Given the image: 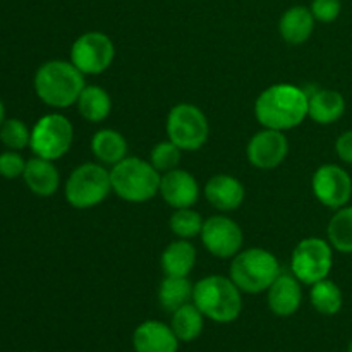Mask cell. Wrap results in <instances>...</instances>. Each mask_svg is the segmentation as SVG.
Wrapping results in <instances>:
<instances>
[{
	"label": "cell",
	"mask_w": 352,
	"mask_h": 352,
	"mask_svg": "<svg viewBox=\"0 0 352 352\" xmlns=\"http://www.w3.org/2000/svg\"><path fill=\"white\" fill-rule=\"evenodd\" d=\"M254 116L267 129H292L308 116V95L294 85H274L256 98Z\"/></svg>",
	"instance_id": "obj_1"
},
{
	"label": "cell",
	"mask_w": 352,
	"mask_h": 352,
	"mask_svg": "<svg viewBox=\"0 0 352 352\" xmlns=\"http://www.w3.org/2000/svg\"><path fill=\"white\" fill-rule=\"evenodd\" d=\"M85 86V74L72 62H45L34 76V91L38 98L55 109L74 105Z\"/></svg>",
	"instance_id": "obj_2"
},
{
	"label": "cell",
	"mask_w": 352,
	"mask_h": 352,
	"mask_svg": "<svg viewBox=\"0 0 352 352\" xmlns=\"http://www.w3.org/2000/svg\"><path fill=\"white\" fill-rule=\"evenodd\" d=\"M192 302L205 315L217 323H230L239 318L243 309L241 289L232 278L222 275H210L195 284Z\"/></svg>",
	"instance_id": "obj_3"
},
{
	"label": "cell",
	"mask_w": 352,
	"mask_h": 352,
	"mask_svg": "<svg viewBox=\"0 0 352 352\" xmlns=\"http://www.w3.org/2000/svg\"><path fill=\"white\" fill-rule=\"evenodd\" d=\"M160 172L143 158L126 157L110 170L112 191L129 203H143L160 192Z\"/></svg>",
	"instance_id": "obj_4"
},
{
	"label": "cell",
	"mask_w": 352,
	"mask_h": 352,
	"mask_svg": "<svg viewBox=\"0 0 352 352\" xmlns=\"http://www.w3.org/2000/svg\"><path fill=\"white\" fill-rule=\"evenodd\" d=\"M282 274L277 256L260 248H250L234 256L230 265V278L241 292L258 294L268 291L275 278Z\"/></svg>",
	"instance_id": "obj_5"
},
{
	"label": "cell",
	"mask_w": 352,
	"mask_h": 352,
	"mask_svg": "<svg viewBox=\"0 0 352 352\" xmlns=\"http://www.w3.org/2000/svg\"><path fill=\"white\" fill-rule=\"evenodd\" d=\"M110 191H112L110 172L98 164L79 165L65 182L67 203L78 210H88L100 205Z\"/></svg>",
	"instance_id": "obj_6"
},
{
	"label": "cell",
	"mask_w": 352,
	"mask_h": 352,
	"mask_svg": "<svg viewBox=\"0 0 352 352\" xmlns=\"http://www.w3.org/2000/svg\"><path fill=\"white\" fill-rule=\"evenodd\" d=\"M72 140L74 127L71 120L60 113H48L34 124L30 146L36 157L54 162L71 150Z\"/></svg>",
	"instance_id": "obj_7"
},
{
	"label": "cell",
	"mask_w": 352,
	"mask_h": 352,
	"mask_svg": "<svg viewBox=\"0 0 352 352\" xmlns=\"http://www.w3.org/2000/svg\"><path fill=\"white\" fill-rule=\"evenodd\" d=\"M332 244L320 237L302 239L292 251L291 272L301 284L313 285L329 277L333 265Z\"/></svg>",
	"instance_id": "obj_8"
},
{
	"label": "cell",
	"mask_w": 352,
	"mask_h": 352,
	"mask_svg": "<svg viewBox=\"0 0 352 352\" xmlns=\"http://www.w3.org/2000/svg\"><path fill=\"white\" fill-rule=\"evenodd\" d=\"M208 120L206 116L191 103H179L168 112V140L184 151H196L208 140Z\"/></svg>",
	"instance_id": "obj_9"
},
{
	"label": "cell",
	"mask_w": 352,
	"mask_h": 352,
	"mask_svg": "<svg viewBox=\"0 0 352 352\" xmlns=\"http://www.w3.org/2000/svg\"><path fill=\"white\" fill-rule=\"evenodd\" d=\"M116 57V47L105 33L88 31L72 43L71 62L82 74H102Z\"/></svg>",
	"instance_id": "obj_10"
},
{
	"label": "cell",
	"mask_w": 352,
	"mask_h": 352,
	"mask_svg": "<svg viewBox=\"0 0 352 352\" xmlns=\"http://www.w3.org/2000/svg\"><path fill=\"white\" fill-rule=\"evenodd\" d=\"M313 192L323 206L339 210L352 198V179L339 165H322L313 175Z\"/></svg>",
	"instance_id": "obj_11"
},
{
	"label": "cell",
	"mask_w": 352,
	"mask_h": 352,
	"mask_svg": "<svg viewBox=\"0 0 352 352\" xmlns=\"http://www.w3.org/2000/svg\"><path fill=\"white\" fill-rule=\"evenodd\" d=\"M201 241L206 250L217 258H234L243 246V230L229 217L215 215L205 220Z\"/></svg>",
	"instance_id": "obj_12"
},
{
	"label": "cell",
	"mask_w": 352,
	"mask_h": 352,
	"mask_svg": "<svg viewBox=\"0 0 352 352\" xmlns=\"http://www.w3.org/2000/svg\"><path fill=\"white\" fill-rule=\"evenodd\" d=\"M289 153V141L282 131L267 129L254 134L248 144V160L253 167L275 168L284 162Z\"/></svg>",
	"instance_id": "obj_13"
},
{
	"label": "cell",
	"mask_w": 352,
	"mask_h": 352,
	"mask_svg": "<svg viewBox=\"0 0 352 352\" xmlns=\"http://www.w3.org/2000/svg\"><path fill=\"white\" fill-rule=\"evenodd\" d=\"M160 195L172 208H192L199 198L198 181L188 170L174 168L162 175Z\"/></svg>",
	"instance_id": "obj_14"
},
{
	"label": "cell",
	"mask_w": 352,
	"mask_h": 352,
	"mask_svg": "<svg viewBox=\"0 0 352 352\" xmlns=\"http://www.w3.org/2000/svg\"><path fill=\"white\" fill-rule=\"evenodd\" d=\"M133 347L136 352H177L179 339L168 325L148 320L134 330Z\"/></svg>",
	"instance_id": "obj_15"
},
{
	"label": "cell",
	"mask_w": 352,
	"mask_h": 352,
	"mask_svg": "<svg viewBox=\"0 0 352 352\" xmlns=\"http://www.w3.org/2000/svg\"><path fill=\"white\" fill-rule=\"evenodd\" d=\"M301 282L294 277L292 274H284L282 272L274 284L268 287V308L272 313L277 316H291L299 309L302 302V291Z\"/></svg>",
	"instance_id": "obj_16"
},
{
	"label": "cell",
	"mask_w": 352,
	"mask_h": 352,
	"mask_svg": "<svg viewBox=\"0 0 352 352\" xmlns=\"http://www.w3.org/2000/svg\"><path fill=\"white\" fill-rule=\"evenodd\" d=\"M205 196L213 208L220 212H232L237 210L244 201V186L239 179L227 174L213 175L205 186Z\"/></svg>",
	"instance_id": "obj_17"
},
{
	"label": "cell",
	"mask_w": 352,
	"mask_h": 352,
	"mask_svg": "<svg viewBox=\"0 0 352 352\" xmlns=\"http://www.w3.org/2000/svg\"><path fill=\"white\" fill-rule=\"evenodd\" d=\"M306 95H308V116L315 122L323 126L333 124L346 112V100L336 89L313 88L311 91H306Z\"/></svg>",
	"instance_id": "obj_18"
},
{
	"label": "cell",
	"mask_w": 352,
	"mask_h": 352,
	"mask_svg": "<svg viewBox=\"0 0 352 352\" xmlns=\"http://www.w3.org/2000/svg\"><path fill=\"white\" fill-rule=\"evenodd\" d=\"M315 16L311 9L305 6H296L285 10L278 23L282 38L291 45H301L309 40L315 30Z\"/></svg>",
	"instance_id": "obj_19"
},
{
	"label": "cell",
	"mask_w": 352,
	"mask_h": 352,
	"mask_svg": "<svg viewBox=\"0 0 352 352\" xmlns=\"http://www.w3.org/2000/svg\"><path fill=\"white\" fill-rule=\"evenodd\" d=\"M23 177L28 188L38 196H52L58 189V182H60L57 167L52 164V160L40 157L26 162Z\"/></svg>",
	"instance_id": "obj_20"
},
{
	"label": "cell",
	"mask_w": 352,
	"mask_h": 352,
	"mask_svg": "<svg viewBox=\"0 0 352 352\" xmlns=\"http://www.w3.org/2000/svg\"><path fill=\"white\" fill-rule=\"evenodd\" d=\"M196 263V250L186 239L174 241L162 253V268L170 277H188Z\"/></svg>",
	"instance_id": "obj_21"
},
{
	"label": "cell",
	"mask_w": 352,
	"mask_h": 352,
	"mask_svg": "<svg viewBox=\"0 0 352 352\" xmlns=\"http://www.w3.org/2000/svg\"><path fill=\"white\" fill-rule=\"evenodd\" d=\"M91 151L102 164L116 165L127 155V141L113 129H102L93 136Z\"/></svg>",
	"instance_id": "obj_22"
},
{
	"label": "cell",
	"mask_w": 352,
	"mask_h": 352,
	"mask_svg": "<svg viewBox=\"0 0 352 352\" xmlns=\"http://www.w3.org/2000/svg\"><path fill=\"white\" fill-rule=\"evenodd\" d=\"M192 291H195V285L189 282L188 277L165 275L160 287H158V301H160L162 308L174 313L175 309L182 308L192 301Z\"/></svg>",
	"instance_id": "obj_23"
},
{
	"label": "cell",
	"mask_w": 352,
	"mask_h": 352,
	"mask_svg": "<svg viewBox=\"0 0 352 352\" xmlns=\"http://www.w3.org/2000/svg\"><path fill=\"white\" fill-rule=\"evenodd\" d=\"M76 105L88 122H102L112 110V100L100 86H85Z\"/></svg>",
	"instance_id": "obj_24"
},
{
	"label": "cell",
	"mask_w": 352,
	"mask_h": 352,
	"mask_svg": "<svg viewBox=\"0 0 352 352\" xmlns=\"http://www.w3.org/2000/svg\"><path fill=\"white\" fill-rule=\"evenodd\" d=\"M203 320H205V315L196 308L195 302H188L172 313L170 329L174 330L175 337L181 342H191L201 336L203 325H205Z\"/></svg>",
	"instance_id": "obj_25"
},
{
	"label": "cell",
	"mask_w": 352,
	"mask_h": 352,
	"mask_svg": "<svg viewBox=\"0 0 352 352\" xmlns=\"http://www.w3.org/2000/svg\"><path fill=\"white\" fill-rule=\"evenodd\" d=\"M309 301H311L313 308L318 313H322V315H337L342 309L344 305L342 291H340L336 282L329 280V278H323V280L311 285Z\"/></svg>",
	"instance_id": "obj_26"
},
{
	"label": "cell",
	"mask_w": 352,
	"mask_h": 352,
	"mask_svg": "<svg viewBox=\"0 0 352 352\" xmlns=\"http://www.w3.org/2000/svg\"><path fill=\"white\" fill-rule=\"evenodd\" d=\"M329 243L340 253H352V206H342L329 222Z\"/></svg>",
	"instance_id": "obj_27"
},
{
	"label": "cell",
	"mask_w": 352,
	"mask_h": 352,
	"mask_svg": "<svg viewBox=\"0 0 352 352\" xmlns=\"http://www.w3.org/2000/svg\"><path fill=\"white\" fill-rule=\"evenodd\" d=\"M203 219L198 212L192 208H179L175 210L174 215L170 217V229L175 236L182 239H189L201 234Z\"/></svg>",
	"instance_id": "obj_28"
},
{
	"label": "cell",
	"mask_w": 352,
	"mask_h": 352,
	"mask_svg": "<svg viewBox=\"0 0 352 352\" xmlns=\"http://www.w3.org/2000/svg\"><path fill=\"white\" fill-rule=\"evenodd\" d=\"M0 140L7 148L14 151H19L26 148L31 141V131L19 119L3 120L0 126Z\"/></svg>",
	"instance_id": "obj_29"
},
{
	"label": "cell",
	"mask_w": 352,
	"mask_h": 352,
	"mask_svg": "<svg viewBox=\"0 0 352 352\" xmlns=\"http://www.w3.org/2000/svg\"><path fill=\"white\" fill-rule=\"evenodd\" d=\"M181 148L177 144L168 141L155 144V148L150 153V164L157 168L158 172H170L177 168L179 160H181Z\"/></svg>",
	"instance_id": "obj_30"
},
{
	"label": "cell",
	"mask_w": 352,
	"mask_h": 352,
	"mask_svg": "<svg viewBox=\"0 0 352 352\" xmlns=\"http://www.w3.org/2000/svg\"><path fill=\"white\" fill-rule=\"evenodd\" d=\"M309 9L320 23H333L340 16L342 2L340 0H313Z\"/></svg>",
	"instance_id": "obj_31"
},
{
	"label": "cell",
	"mask_w": 352,
	"mask_h": 352,
	"mask_svg": "<svg viewBox=\"0 0 352 352\" xmlns=\"http://www.w3.org/2000/svg\"><path fill=\"white\" fill-rule=\"evenodd\" d=\"M26 162L17 151L10 150L0 155V175L6 179H16L24 174Z\"/></svg>",
	"instance_id": "obj_32"
},
{
	"label": "cell",
	"mask_w": 352,
	"mask_h": 352,
	"mask_svg": "<svg viewBox=\"0 0 352 352\" xmlns=\"http://www.w3.org/2000/svg\"><path fill=\"white\" fill-rule=\"evenodd\" d=\"M336 151L344 164L352 165V131H346L337 138Z\"/></svg>",
	"instance_id": "obj_33"
},
{
	"label": "cell",
	"mask_w": 352,
	"mask_h": 352,
	"mask_svg": "<svg viewBox=\"0 0 352 352\" xmlns=\"http://www.w3.org/2000/svg\"><path fill=\"white\" fill-rule=\"evenodd\" d=\"M3 117H6V109H3V103L2 100H0V126L3 124Z\"/></svg>",
	"instance_id": "obj_34"
},
{
	"label": "cell",
	"mask_w": 352,
	"mask_h": 352,
	"mask_svg": "<svg viewBox=\"0 0 352 352\" xmlns=\"http://www.w3.org/2000/svg\"><path fill=\"white\" fill-rule=\"evenodd\" d=\"M347 352H352V340H351V344H349V347H347Z\"/></svg>",
	"instance_id": "obj_35"
},
{
	"label": "cell",
	"mask_w": 352,
	"mask_h": 352,
	"mask_svg": "<svg viewBox=\"0 0 352 352\" xmlns=\"http://www.w3.org/2000/svg\"><path fill=\"white\" fill-rule=\"evenodd\" d=\"M31 352H34V351H31Z\"/></svg>",
	"instance_id": "obj_36"
}]
</instances>
